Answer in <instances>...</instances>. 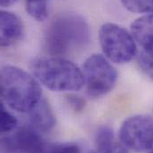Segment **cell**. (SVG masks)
Wrapping results in <instances>:
<instances>
[{
    "mask_svg": "<svg viewBox=\"0 0 153 153\" xmlns=\"http://www.w3.org/2000/svg\"><path fill=\"white\" fill-rule=\"evenodd\" d=\"M90 35L89 25L81 15L62 13L46 29L45 48L51 55L62 57L85 48L90 41Z\"/></svg>",
    "mask_w": 153,
    "mask_h": 153,
    "instance_id": "obj_1",
    "label": "cell"
},
{
    "mask_svg": "<svg viewBox=\"0 0 153 153\" xmlns=\"http://www.w3.org/2000/svg\"><path fill=\"white\" fill-rule=\"evenodd\" d=\"M0 96L14 111L30 113L42 99V90L32 75L6 65L0 69Z\"/></svg>",
    "mask_w": 153,
    "mask_h": 153,
    "instance_id": "obj_2",
    "label": "cell"
},
{
    "mask_svg": "<svg viewBox=\"0 0 153 153\" xmlns=\"http://www.w3.org/2000/svg\"><path fill=\"white\" fill-rule=\"evenodd\" d=\"M35 78L53 92H73L85 85L82 71L72 62L63 57H42L32 62Z\"/></svg>",
    "mask_w": 153,
    "mask_h": 153,
    "instance_id": "obj_3",
    "label": "cell"
},
{
    "mask_svg": "<svg viewBox=\"0 0 153 153\" xmlns=\"http://www.w3.org/2000/svg\"><path fill=\"white\" fill-rule=\"evenodd\" d=\"M99 41L104 56L111 62L125 64L137 53V46L132 34L116 23L107 22L99 30Z\"/></svg>",
    "mask_w": 153,
    "mask_h": 153,
    "instance_id": "obj_4",
    "label": "cell"
},
{
    "mask_svg": "<svg viewBox=\"0 0 153 153\" xmlns=\"http://www.w3.org/2000/svg\"><path fill=\"white\" fill-rule=\"evenodd\" d=\"M84 82L89 96L99 98L109 94L117 80V72L111 62L102 54H92L83 65Z\"/></svg>",
    "mask_w": 153,
    "mask_h": 153,
    "instance_id": "obj_5",
    "label": "cell"
},
{
    "mask_svg": "<svg viewBox=\"0 0 153 153\" xmlns=\"http://www.w3.org/2000/svg\"><path fill=\"white\" fill-rule=\"evenodd\" d=\"M120 142L136 152H146L153 141V118L135 115L126 119L119 130Z\"/></svg>",
    "mask_w": 153,
    "mask_h": 153,
    "instance_id": "obj_6",
    "label": "cell"
},
{
    "mask_svg": "<svg viewBox=\"0 0 153 153\" xmlns=\"http://www.w3.org/2000/svg\"><path fill=\"white\" fill-rule=\"evenodd\" d=\"M3 146L10 153H45L42 137L29 127H22L4 138Z\"/></svg>",
    "mask_w": 153,
    "mask_h": 153,
    "instance_id": "obj_7",
    "label": "cell"
},
{
    "mask_svg": "<svg viewBox=\"0 0 153 153\" xmlns=\"http://www.w3.org/2000/svg\"><path fill=\"white\" fill-rule=\"evenodd\" d=\"M23 31V24L17 15L0 10V47H8L18 43Z\"/></svg>",
    "mask_w": 153,
    "mask_h": 153,
    "instance_id": "obj_8",
    "label": "cell"
},
{
    "mask_svg": "<svg viewBox=\"0 0 153 153\" xmlns=\"http://www.w3.org/2000/svg\"><path fill=\"white\" fill-rule=\"evenodd\" d=\"M131 34L143 51L153 54V13L143 14L130 26Z\"/></svg>",
    "mask_w": 153,
    "mask_h": 153,
    "instance_id": "obj_9",
    "label": "cell"
},
{
    "mask_svg": "<svg viewBox=\"0 0 153 153\" xmlns=\"http://www.w3.org/2000/svg\"><path fill=\"white\" fill-rule=\"evenodd\" d=\"M30 117L33 126L44 132L52 130L56 124V118L50 104L43 98L30 112Z\"/></svg>",
    "mask_w": 153,
    "mask_h": 153,
    "instance_id": "obj_10",
    "label": "cell"
},
{
    "mask_svg": "<svg viewBox=\"0 0 153 153\" xmlns=\"http://www.w3.org/2000/svg\"><path fill=\"white\" fill-rule=\"evenodd\" d=\"M95 153H128L127 148L115 139L113 130L107 126H101L95 136Z\"/></svg>",
    "mask_w": 153,
    "mask_h": 153,
    "instance_id": "obj_11",
    "label": "cell"
},
{
    "mask_svg": "<svg viewBox=\"0 0 153 153\" xmlns=\"http://www.w3.org/2000/svg\"><path fill=\"white\" fill-rule=\"evenodd\" d=\"M29 15L38 22H44L48 16V0H25Z\"/></svg>",
    "mask_w": 153,
    "mask_h": 153,
    "instance_id": "obj_12",
    "label": "cell"
},
{
    "mask_svg": "<svg viewBox=\"0 0 153 153\" xmlns=\"http://www.w3.org/2000/svg\"><path fill=\"white\" fill-rule=\"evenodd\" d=\"M123 6L135 13H153V0H121Z\"/></svg>",
    "mask_w": 153,
    "mask_h": 153,
    "instance_id": "obj_13",
    "label": "cell"
},
{
    "mask_svg": "<svg viewBox=\"0 0 153 153\" xmlns=\"http://www.w3.org/2000/svg\"><path fill=\"white\" fill-rule=\"evenodd\" d=\"M18 125L17 118L9 112L0 101V134L11 133Z\"/></svg>",
    "mask_w": 153,
    "mask_h": 153,
    "instance_id": "obj_14",
    "label": "cell"
},
{
    "mask_svg": "<svg viewBox=\"0 0 153 153\" xmlns=\"http://www.w3.org/2000/svg\"><path fill=\"white\" fill-rule=\"evenodd\" d=\"M138 64L142 71L153 79V54L142 51L138 56Z\"/></svg>",
    "mask_w": 153,
    "mask_h": 153,
    "instance_id": "obj_15",
    "label": "cell"
},
{
    "mask_svg": "<svg viewBox=\"0 0 153 153\" xmlns=\"http://www.w3.org/2000/svg\"><path fill=\"white\" fill-rule=\"evenodd\" d=\"M50 153H81L78 146L73 143H60L54 145Z\"/></svg>",
    "mask_w": 153,
    "mask_h": 153,
    "instance_id": "obj_16",
    "label": "cell"
},
{
    "mask_svg": "<svg viewBox=\"0 0 153 153\" xmlns=\"http://www.w3.org/2000/svg\"><path fill=\"white\" fill-rule=\"evenodd\" d=\"M67 102L70 104V106L76 112L82 111L85 106V101L76 94H70L67 97Z\"/></svg>",
    "mask_w": 153,
    "mask_h": 153,
    "instance_id": "obj_17",
    "label": "cell"
},
{
    "mask_svg": "<svg viewBox=\"0 0 153 153\" xmlns=\"http://www.w3.org/2000/svg\"><path fill=\"white\" fill-rule=\"evenodd\" d=\"M17 0H0V6L2 7H8L16 3Z\"/></svg>",
    "mask_w": 153,
    "mask_h": 153,
    "instance_id": "obj_18",
    "label": "cell"
},
{
    "mask_svg": "<svg viewBox=\"0 0 153 153\" xmlns=\"http://www.w3.org/2000/svg\"><path fill=\"white\" fill-rule=\"evenodd\" d=\"M146 153H153V141L151 143V144L149 145V147L147 148Z\"/></svg>",
    "mask_w": 153,
    "mask_h": 153,
    "instance_id": "obj_19",
    "label": "cell"
}]
</instances>
